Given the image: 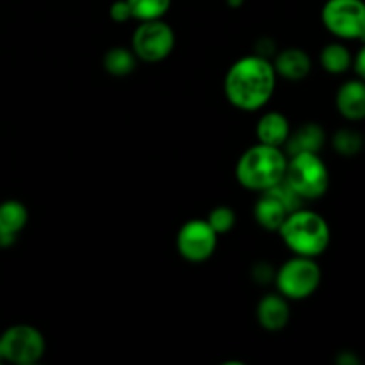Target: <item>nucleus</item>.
<instances>
[{"label":"nucleus","instance_id":"f257e3e1","mask_svg":"<svg viewBox=\"0 0 365 365\" xmlns=\"http://www.w3.org/2000/svg\"><path fill=\"white\" fill-rule=\"evenodd\" d=\"M277 86L274 66L262 56L235 61L225 77V95L237 109L252 113L271 100Z\"/></svg>","mask_w":365,"mask_h":365},{"label":"nucleus","instance_id":"f03ea898","mask_svg":"<svg viewBox=\"0 0 365 365\" xmlns=\"http://www.w3.org/2000/svg\"><path fill=\"white\" fill-rule=\"evenodd\" d=\"M287 160V155L278 146L259 143L242 153L235 168V177L242 187L264 192L284 180Z\"/></svg>","mask_w":365,"mask_h":365},{"label":"nucleus","instance_id":"7ed1b4c3","mask_svg":"<svg viewBox=\"0 0 365 365\" xmlns=\"http://www.w3.org/2000/svg\"><path fill=\"white\" fill-rule=\"evenodd\" d=\"M278 232L294 255L316 259L330 245V227L327 220L312 210L296 209L289 212Z\"/></svg>","mask_w":365,"mask_h":365},{"label":"nucleus","instance_id":"20e7f679","mask_svg":"<svg viewBox=\"0 0 365 365\" xmlns=\"http://www.w3.org/2000/svg\"><path fill=\"white\" fill-rule=\"evenodd\" d=\"M284 180L302 200H317L327 192L330 175L317 153L303 152L287 160Z\"/></svg>","mask_w":365,"mask_h":365},{"label":"nucleus","instance_id":"39448f33","mask_svg":"<svg viewBox=\"0 0 365 365\" xmlns=\"http://www.w3.org/2000/svg\"><path fill=\"white\" fill-rule=\"evenodd\" d=\"M277 287L287 299H305L316 292L321 284V269L312 257L296 255L278 269Z\"/></svg>","mask_w":365,"mask_h":365},{"label":"nucleus","instance_id":"423d86ee","mask_svg":"<svg viewBox=\"0 0 365 365\" xmlns=\"http://www.w3.org/2000/svg\"><path fill=\"white\" fill-rule=\"evenodd\" d=\"M45 349V337L31 324H14L0 335V351L4 362L32 365L41 360Z\"/></svg>","mask_w":365,"mask_h":365},{"label":"nucleus","instance_id":"0eeeda50","mask_svg":"<svg viewBox=\"0 0 365 365\" xmlns=\"http://www.w3.org/2000/svg\"><path fill=\"white\" fill-rule=\"evenodd\" d=\"M323 25L342 39L365 41V2L364 0H328L321 11Z\"/></svg>","mask_w":365,"mask_h":365},{"label":"nucleus","instance_id":"6e6552de","mask_svg":"<svg viewBox=\"0 0 365 365\" xmlns=\"http://www.w3.org/2000/svg\"><path fill=\"white\" fill-rule=\"evenodd\" d=\"M175 46V32L166 21H141L132 36V52L145 63H159L166 59Z\"/></svg>","mask_w":365,"mask_h":365},{"label":"nucleus","instance_id":"1a4fd4ad","mask_svg":"<svg viewBox=\"0 0 365 365\" xmlns=\"http://www.w3.org/2000/svg\"><path fill=\"white\" fill-rule=\"evenodd\" d=\"M217 246V234L207 220H191L178 230L177 250L189 262H205Z\"/></svg>","mask_w":365,"mask_h":365},{"label":"nucleus","instance_id":"9d476101","mask_svg":"<svg viewBox=\"0 0 365 365\" xmlns=\"http://www.w3.org/2000/svg\"><path fill=\"white\" fill-rule=\"evenodd\" d=\"M29 221L27 207L18 200H6L0 203V246H9L16 241L18 234Z\"/></svg>","mask_w":365,"mask_h":365},{"label":"nucleus","instance_id":"9b49d317","mask_svg":"<svg viewBox=\"0 0 365 365\" xmlns=\"http://www.w3.org/2000/svg\"><path fill=\"white\" fill-rule=\"evenodd\" d=\"M291 310H289L287 298L282 294H267L260 299L257 307V319L260 327L267 331H278L287 327Z\"/></svg>","mask_w":365,"mask_h":365},{"label":"nucleus","instance_id":"f8f14e48","mask_svg":"<svg viewBox=\"0 0 365 365\" xmlns=\"http://www.w3.org/2000/svg\"><path fill=\"white\" fill-rule=\"evenodd\" d=\"M289 212H292L291 207L273 189L264 191L262 198L255 203V220L266 230H278Z\"/></svg>","mask_w":365,"mask_h":365},{"label":"nucleus","instance_id":"ddd939ff","mask_svg":"<svg viewBox=\"0 0 365 365\" xmlns=\"http://www.w3.org/2000/svg\"><path fill=\"white\" fill-rule=\"evenodd\" d=\"M337 109L346 120L365 118V81H349L337 91Z\"/></svg>","mask_w":365,"mask_h":365},{"label":"nucleus","instance_id":"4468645a","mask_svg":"<svg viewBox=\"0 0 365 365\" xmlns=\"http://www.w3.org/2000/svg\"><path fill=\"white\" fill-rule=\"evenodd\" d=\"M274 71L284 78L292 82L303 81L312 70V61L309 53L302 48H285L284 52L278 53L274 61Z\"/></svg>","mask_w":365,"mask_h":365},{"label":"nucleus","instance_id":"2eb2a0df","mask_svg":"<svg viewBox=\"0 0 365 365\" xmlns=\"http://www.w3.org/2000/svg\"><path fill=\"white\" fill-rule=\"evenodd\" d=\"M289 134H291V127H289V120L282 113H267L257 123V138L259 143L269 146L285 145Z\"/></svg>","mask_w":365,"mask_h":365},{"label":"nucleus","instance_id":"dca6fc26","mask_svg":"<svg viewBox=\"0 0 365 365\" xmlns=\"http://www.w3.org/2000/svg\"><path fill=\"white\" fill-rule=\"evenodd\" d=\"M285 145H287L289 155L303 152L317 153L324 145V130L317 123H305L296 132L289 134Z\"/></svg>","mask_w":365,"mask_h":365},{"label":"nucleus","instance_id":"f3484780","mask_svg":"<svg viewBox=\"0 0 365 365\" xmlns=\"http://www.w3.org/2000/svg\"><path fill=\"white\" fill-rule=\"evenodd\" d=\"M321 66L328 71V73H344L349 70L353 59L349 50L341 43H330L321 50Z\"/></svg>","mask_w":365,"mask_h":365},{"label":"nucleus","instance_id":"a211bd4d","mask_svg":"<svg viewBox=\"0 0 365 365\" xmlns=\"http://www.w3.org/2000/svg\"><path fill=\"white\" fill-rule=\"evenodd\" d=\"M135 53L132 50L123 48V46H116V48L107 50L103 56V68L109 71L110 75L116 77H125V75L132 73L135 68Z\"/></svg>","mask_w":365,"mask_h":365},{"label":"nucleus","instance_id":"6ab92c4d","mask_svg":"<svg viewBox=\"0 0 365 365\" xmlns=\"http://www.w3.org/2000/svg\"><path fill=\"white\" fill-rule=\"evenodd\" d=\"M132 18L135 20H159L170 11L171 0H127Z\"/></svg>","mask_w":365,"mask_h":365},{"label":"nucleus","instance_id":"aec40b11","mask_svg":"<svg viewBox=\"0 0 365 365\" xmlns=\"http://www.w3.org/2000/svg\"><path fill=\"white\" fill-rule=\"evenodd\" d=\"M364 141L362 135L359 132L351 130V128H342L337 134L334 135V148L335 152L341 153V155L353 157L362 150Z\"/></svg>","mask_w":365,"mask_h":365},{"label":"nucleus","instance_id":"412c9836","mask_svg":"<svg viewBox=\"0 0 365 365\" xmlns=\"http://www.w3.org/2000/svg\"><path fill=\"white\" fill-rule=\"evenodd\" d=\"M207 221H209V225L214 228V232H216L217 235L227 234V232H230L232 228H234L235 212L230 209V207L220 205L216 207V209L210 210Z\"/></svg>","mask_w":365,"mask_h":365},{"label":"nucleus","instance_id":"4be33fe9","mask_svg":"<svg viewBox=\"0 0 365 365\" xmlns=\"http://www.w3.org/2000/svg\"><path fill=\"white\" fill-rule=\"evenodd\" d=\"M109 14L114 21H118V24H123V21L130 20L132 18L130 6H128L127 0H116V2L110 6Z\"/></svg>","mask_w":365,"mask_h":365},{"label":"nucleus","instance_id":"5701e85b","mask_svg":"<svg viewBox=\"0 0 365 365\" xmlns=\"http://www.w3.org/2000/svg\"><path fill=\"white\" fill-rule=\"evenodd\" d=\"M355 70H356V73L362 77V81H365V45L362 46V50L359 52V56H356Z\"/></svg>","mask_w":365,"mask_h":365},{"label":"nucleus","instance_id":"b1692460","mask_svg":"<svg viewBox=\"0 0 365 365\" xmlns=\"http://www.w3.org/2000/svg\"><path fill=\"white\" fill-rule=\"evenodd\" d=\"M228 4H230V6H237V4H241L242 0H227Z\"/></svg>","mask_w":365,"mask_h":365},{"label":"nucleus","instance_id":"393cba45","mask_svg":"<svg viewBox=\"0 0 365 365\" xmlns=\"http://www.w3.org/2000/svg\"><path fill=\"white\" fill-rule=\"evenodd\" d=\"M0 362H4V359H2V351H0Z\"/></svg>","mask_w":365,"mask_h":365}]
</instances>
